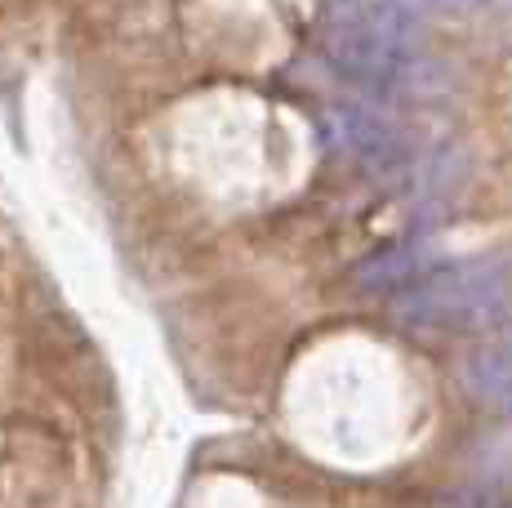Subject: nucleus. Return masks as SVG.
I'll use <instances>...</instances> for the list:
<instances>
[{"mask_svg": "<svg viewBox=\"0 0 512 508\" xmlns=\"http://www.w3.org/2000/svg\"><path fill=\"white\" fill-rule=\"evenodd\" d=\"M512 308V272L490 259L437 263L415 286L392 295V317L401 330L428 339L450 330H481Z\"/></svg>", "mask_w": 512, "mask_h": 508, "instance_id": "nucleus-1", "label": "nucleus"}, {"mask_svg": "<svg viewBox=\"0 0 512 508\" xmlns=\"http://www.w3.org/2000/svg\"><path fill=\"white\" fill-rule=\"evenodd\" d=\"M330 130L339 139V148L357 165H366L370 174H379V179L410 170V139L388 116L370 112L361 103H343V107H330Z\"/></svg>", "mask_w": 512, "mask_h": 508, "instance_id": "nucleus-2", "label": "nucleus"}, {"mask_svg": "<svg viewBox=\"0 0 512 508\" xmlns=\"http://www.w3.org/2000/svg\"><path fill=\"white\" fill-rule=\"evenodd\" d=\"M459 379L486 410L512 415V308L481 326V339L468 348Z\"/></svg>", "mask_w": 512, "mask_h": 508, "instance_id": "nucleus-3", "label": "nucleus"}, {"mask_svg": "<svg viewBox=\"0 0 512 508\" xmlns=\"http://www.w3.org/2000/svg\"><path fill=\"white\" fill-rule=\"evenodd\" d=\"M428 250L419 246V241H397V246L388 250H374L370 259H361L357 268H352V286L366 290V295H401L406 286H415V281L428 272Z\"/></svg>", "mask_w": 512, "mask_h": 508, "instance_id": "nucleus-4", "label": "nucleus"}, {"mask_svg": "<svg viewBox=\"0 0 512 508\" xmlns=\"http://www.w3.org/2000/svg\"><path fill=\"white\" fill-rule=\"evenodd\" d=\"M401 5L428 14V9H472V5H481V0H401Z\"/></svg>", "mask_w": 512, "mask_h": 508, "instance_id": "nucleus-5", "label": "nucleus"}, {"mask_svg": "<svg viewBox=\"0 0 512 508\" xmlns=\"http://www.w3.org/2000/svg\"><path fill=\"white\" fill-rule=\"evenodd\" d=\"M495 508H512V495H504V491H495Z\"/></svg>", "mask_w": 512, "mask_h": 508, "instance_id": "nucleus-6", "label": "nucleus"}, {"mask_svg": "<svg viewBox=\"0 0 512 508\" xmlns=\"http://www.w3.org/2000/svg\"><path fill=\"white\" fill-rule=\"evenodd\" d=\"M499 5H504V9H512V0H499Z\"/></svg>", "mask_w": 512, "mask_h": 508, "instance_id": "nucleus-7", "label": "nucleus"}]
</instances>
